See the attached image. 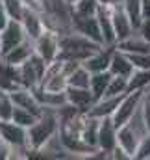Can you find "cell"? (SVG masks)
<instances>
[{"instance_id": "ba28073f", "label": "cell", "mask_w": 150, "mask_h": 160, "mask_svg": "<svg viewBox=\"0 0 150 160\" xmlns=\"http://www.w3.org/2000/svg\"><path fill=\"white\" fill-rule=\"evenodd\" d=\"M26 32L21 24V21L9 19V22L6 24V28L0 32V56H4L6 52H9L13 47H17L19 43L26 39Z\"/></svg>"}, {"instance_id": "4fadbf2b", "label": "cell", "mask_w": 150, "mask_h": 160, "mask_svg": "<svg viewBox=\"0 0 150 160\" xmlns=\"http://www.w3.org/2000/svg\"><path fill=\"white\" fill-rule=\"evenodd\" d=\"M113 50H115V45L102 47L100 50H96L95 54H91L89 58H85V60L82 62V65H83V67H85L89 73H100V71H108Z\"/></svg>"}, {"instance_id": "f546056e", "label": "cell", "mask_w": 150, "mask_h": 160, "mask_svg": "<svg viewBox=\"0 0 150 160\" xmlns=\"http://www.w3.org/2000/svg\"><path fill=\"white\" fill-rule=\"evenodd\" d=\"M0 2H2L4 9L7 11L9 19L21 21V17H22V11H24V8H26L22 0H0Z\"/></svg>"}, {"instance_id": "3957f363", "label": "cell", "mask_w": 150, "mask_h": 160, "mask_svg": "<svg viewBox=\"0 0 150 160\" xmlns=\"http://www.w3.org/2000/svg\"><path fill=\"white\" fill-rule=\"evenodd\" d=\"M0 140L11 147V158H30L28 128L15 121H0Z\"/></svg>"}, {"instance_id": "7a4b0ae2", "label": "cell", "mask_w": 150, "mask_h": 160, "mask_svg": "<svg viewBox=\"0 0 150 160\" xmlns=\"http://www.w3.org/2000/svg\"><path fill=\"white\" fill-rule=\"evenodd\" d=\"M58 130H59V119H58L56 110L43 108V114L39 116V119L28 128V145H30L32 155L39 151Z\"/></svg>"}, {"instance_id": "8992f818", "label": "cell", "mask_w": 150, "mask_h": 160, "mask_svg": "<svg viewBox=\"0 0 150 160\" xmlns=\"http://www.w3.org/2000/svg\"><path fill=\"white\" fill-rule=\"evenodd\" d=\"M35 54H39L46 63L59 56V34L52 28H45V32L34 41Z\"/></svg>"}, {"instance_id": "4316f807", "label": "cell", "mask_w": 150, "mask_h": 160, "mask_svg": "<svg viewBox=\"0 0 150 160\" xmlns=\"http://www.w3.org/2000/svg\"><path fill=\"white\" fill-rule=\"evenodd\" d=\"M37 119H39V116H34L32 112H28V110H24V108H19V106H15V108H13L11 121H15L17 125H22V127L30 128V127H32Z\"/></svg>"}, {"instance_id": "83f0119b", "label": "cell", "mask_w": 150, "mask_h": 160, "mask_svg": "<svg viewBox=\"0 0 150 160\" xmlns=\"http://www.w3.org/2000/svg\"><path fill=\"white\" fill-rule=\"evenodd\" d=\"M98 6L100 4L96 0H76L73 4V13H76V15H95Z\"/></svg>"}, {"instance_id": "836d02e7", "label": "cell", "mask_w": 150, "mask_h": 160, "mask_svg": "<svg viewBox=\"0 0 150 160\" xmlns=\"http://www.w3.org/2000/svg\"><path fill=\"white\" fill-rule=\"evenodd\" d=\"M141 110H143V116H145V121H147V127L150 130V88L145 89L143 93V99H141Z\"/></svg>"}, {"instance_id": "ac0fdd59", "label": "cell", "mask_w": 150, "mask_h": 160, "mask_svg": "<svg viewBox=\"0 0 150 160\" xmlns=\"http://www.w3.org/2000/svg\"><path fill=\"white\" fill-rule=\"evenodd\" d=\"M122 97H124V93H122V95H115V97H102V99L95 101V104L87 110V114L93 116V118H98V119H102V118H111Z\"/></svg>"}, {"instance_id": "74e56055", "label": "cell", "mask_w": 150, "mask_h": 160, "mask_svg": "<svg viewBox=\"0 0 150 160\" xmlns=\"http://www.w3.org/2000/svg\"><path fill=\"white\" fill-rule=\"evenodd\" d=\"M9 22V15H7V11L4 9V6H2V2H0V32L6 28V24Z\"/></svg>"}, {"instance_id": "8d00e7d4", "label": "cell", "mask_w": 150, "mask_h": 160, "mask_svg": "<svg viewBox=\"0 0 150 160\" xmlns=\"http://www.w3.org/2000/svg\"><path fill=\"white\" fill-rule=\"evenodd\" d=\"M11 158V147L0 140V160H9Z\"/></svg>"}, {"instance_id": "7c38bea8", "label": "cell", "mask_w": 150, "mask_h": 160, "mask_svg": "<svg viewBox=\"0 0 150 160\" xmlns=\"http://www.w3.org/2000/svg\"><path fill=\"white\" fill-rule=\"evenodd\" d=\"M21 24H22L26 36H28L32 41L37 39L39 36L45 32V28H46V24H45L41 13L35 11V9H30V8H24L22 17H21Z\"/></svg>"}, {"instance_id": "f1b7e54d", "label": "cell", "mask_w": 150, "mask_h": 160, "mask_svg": "<svg viewBox=\"0 0 150 160\" xmlns=\"http://www.w3.org/2000/svg\"><path fill=\"white\" fill-rule=\"evenodd\" d=\"M13 101H11V95L7 91H2L0 89V121H9L11 119V114H13Z\"/></svg>"}, {"instance_id": "30bf717a", "label": "cell", "mask_w": 150, "mask_h": 160, "mask_svg": "<svg viewBox=\"0 0 150 160\" xmlns=\"http://www.w3.org/2000/svg\"><path fill=\"white\" fill-rule=\"evenodd\" d=\"M111 22H113V30H115V38H117V41L124 39V38H128L130 34L135 32L120 2H117V4L111 6Z\"/></svg>"}, {"instance_id": "52a82bcc", "label": "cell", "mask_w": 150, "mask_h": 160, "mask_svg": "<svg viewBox=\"0 0 150 160\" xmlns=\"http://www.w3.org/2000/svg\"><path fill=\"white\" fill-rule=\"evenodd\" d=\"M71 30L89 38L95 43L104 45L100 28H98V21H96L95 15H76V13H73V17H71Z\"/></svg>"}, {"instance_id": "d590c367", "label": "cell", "mask_w": 150, "mask_h": 160, "mask_svg": "<svg viewBox=\"0 0 150 160\" xmlns=\"http://www.w3.org/2000/svg\"><path fill=\"white\" fill-rule=\"evenodd\" d=\"M137 32H139V34H141V36L150 43V19H143V22L139 24Z\"/></svg>"}, {"instance_id": "d6986e66", "label": "cell", "mask_w": 150, "mask_h": 160, "mask_svg": "<svg viewBox=\"0 0 150 160\" xmlns=\"http://www.w3.org/2000/svg\"><path fill=\"white\" fill-rule=\"evenodd\" d=\"M108 71H110L111 75L128 78V77L134 73V63L130 62V58H128L126 52H122V50H119V48L115 47V50H113V54H111V60H110Z\"/></svg>"}, {"instance_id": "6da1fadb", "label": "cell", "mask_w": 150, "mask_h": 160, "mask_svg": "<svg viewBox=\"0 0 150 160\" xmlns=\"http://www.w3.org/2000/svg\"><path fill=\"white\" fill-rule=\"evenodd\" d=\"M104 45L95 43L89 38L74 32V30H67V32L59 34V58L76 60V62L82 63L85 58H89L91 54H95Z\"/></svg>"}, {"instance_id": "d4e9b609", "label": "cell", "mask_w": 150, "mask_h": 160, "mask_svg": "<svg viewBox=\"0 0 150 160\" xmlns=\"http://www.w3.org/2000/svg\"><path fill=\"white\" fill-rule=\"evenodd\" d=\"M147 88H150V69H134V73L128 77V91Z\"/></svg>"}, {"instance_id": "1f68e13d", "label": "cell", "mask_w": 150, "mask_h": 160, "mask_svg": "<svg viewBox=\"0 0 150 160\" xmlns=\"http://www.w3.org/2000/svg\"><path fill=\"white\" fill-rule=\"evenodd\" d=\"M128 58L134 63V69H150V52H134L128 54Z\"/></svg>"}, {"instance_id": "e575fe53", "label": "cell", "mask_w": 150, "mask_h": 160, "mask_svg": "<svg viewBox=\"0 0 150 160\" xmlns=\"http://www.w3.org/2000/svg\"><path fill=\"white\" fill-rule=\"evenodd\" d=\"M110 158H111V160H132V158H130V155H128V153L119 145V143L113 147V151L110 153Z\"/></svg>"}, {"instance_id": "e0dca14e", "label": "cell", "mask_w": 150, "mask_h": 160, "mask_svg": "<svg viewBox=\"0 0 150 160\" xmlns=\"http://www.w3.org/2000/svg\"><path fill=\"white\" fill-rule=\"evenodd\" d=\"M34 52H35L34 41L30 39V38H26L22 43H19L17 47H13L9 52H6V54L2 56V60L7 62V63H11V65H21V63H24Z\"/></svg>"}, {"instance_id": "5b68a950", "label": "cell", "mask_w": 150, "mask_h": 160, "mask_svg": "<svg viewBox=\"0 0 150 160\" xmlns=\"http://www.w3.org/2000/svg\"><path fill=\"white\" fill-rule=\"evenodd\" d=\"M143 93H145V89H132V91H126V93H124V97L120 99L117 110L113 112V116H111V121L117 128L122 127L124 123H128V119L134 116V112H135L137 106L141 104Z\"/></svg>"}, {"instance_id": "cb8c5ba5", "label": "cell", "mask_w": 150, "mask_h": 160, "mask_svg": "<svg viewBox=\"0 0 150 160\" xmlns=\"http://www.w3.org/2000/svg\"><path fill=\"white\" fill-rule=\"evenodd\" d=\"M89 80H91V73L82 63H78L74 69L69 73V77H67V86H73V88H89Z\"/></svg>"}, {"instance_id": "60d3db41", "label": "cell", "mask_w": 150, "mask_h": 160, "mask_svg": "<svg viewBox=\"0 0 150 160\" xmlns=\"http://www.w3.org/2000/svg\"><path fill=\"white\" fill-rule=\"evenodd\" d=\"M0 62H2V56H0Z\"/></svg>"}, {"instance_id": "277c9868", "label": "cell", "mask_w": 150, "mask_h": 160, "mask_svg": "<svg viewBox=\"0 0 150 160\" xmlns=\"http://www.w3.org/2000/svg\"><path fill=\"white\" fill-rule=\"evenodd\" d=\"M45 69H46V62L39 54H35V52L24 63L17 65V73H19V80H21L22 88H28V89L37 88L39 84H41Z\"/></svg>"}, {"instance_id": "484cf974", "label": "cell", "mask_w": 150, "mask_h": 160, "mask_svg": "<svg viewBox=\"0 0 150 160\" xmlns=\"http://www.w3.org/2000/svg\"><path fill=\"white\" fill-rule=\"evenodd\" d=\"M126 91H128V78L113 75L111 80H110V84H108V88H106V93H104V97H115V95H122V93H126Z\"/></svg>"}, {"instance_id": "2e32d148", "label": "cell", "mask_w": 150, "mask_h": 160, "mask_svg": "<svg viewBox=\"0 0 150 160\" xmlns=\"http://www.w3.org/2000/svg\"><path fill=\"white\" fill-rule=\"evenodd\" d=\"M32 93L35 95V99L39 101V104H41L43 108H52V110H56V108H59L61 104L67 102L65 91H50V89H45V88L37 86V88L32 89Z\"/></svg>"}, {"instance_id": "44dd1931", "label": "cell", "mask_w": 150, "mask_h": 160, "mask_svg": "<svg viewBox=\"0 0 150 160\" xmlns=\"http://www.w3.org/2000/svg\"><path fill=\"white\" fill-rule=\"evenodd\" d=\"M115 47H117L119 50L126 52V54H134V52H150V43L145 39L137 30H135L134 34H130L128 38L117 41Z\"/></svg>"}, {"instance_id": "603a6c76", "label": "cell", "mask_w": 150, "mask_h": 160, "mask_svg": "<svg viewBox=\"0 0 150 160\" xmlns=\"http://www.w3.org/2000/svg\"><path fill=\"white\" fill-rule=\"evenodd\" d=\"M134 30L139 28V24L143 22V0H120Z\"/></svg>"}, {"instance_id": "d6a6232c", "label": "cell", "mask_w": 150, "mask_h": 160, "mask_svg": "<svg viewBox=\"0 0 150 160\" xmlns=\"http://www.w3.org/2000/svg\"><path fill=\"white\" fill-rule=\"evenodd\" d=\"M134 160H150V132L145 134L137 145V151H135V157Z\"/></svg>"}, {"instance_id": "5bb4252c", "label": "cell", "mask_w": 150, "mask_h": 160, "mask_svg": "<svg viewBox=\"0 0 150 160\" xmlns=\"http://www.w3.org/2000/svg\"><path fill=\"white\" fill-rule=\"evenodd\" d=\"M9 95H11V101H13L15 106L24 108V110L32 112L34 116H41V114H43V106L39 104V101L35 99V95L32 93V89H28V88H19V89L11 91Z\"/></svg>"}, {"instance_id": "9a60e30c", "label": "cell", "mask_w": 150, "mask_h": 160, "mask_svg": "<svg viewBox=\"0 0 150 160\" xmlns=\"http://www.w3.org/2000/svg\"><path fill=\"white\" fill-rule=\"evenodd\" d=\"M65 95H67V102H71L73 106H76L82 112H87L95 104V97H93V93H91L89 88H73V86H67Z\"/></svg>"}, {"instance_id": "9c48e42d", "label": "cell", "mask_w": 150, "mask_h": 160, "mask_svg": "<svg viewBox=\"0 0 150 160\" xmlns=\"http://www.w3.org/2000/svg\"><path fill=\"white\" fill-rule=\"evenodd\" d=\"M117 145V127L113 125L111 118H102L98 123V134H96V149L108 153L113 151V147Z\"/></svg>"}, {"instance_id": "8fae6325", "label": "cell", "mask_w": 150, "mask_h": 160, "mask_svg": "<svg viewBox=\"0 0 150 160\" xmlns=\"http://www.w3.org/2000/svg\"><path fill=\"white\" fill-rule=\"evenodd\" d=\"M95 17L98 21V28H100V34H102L104 47L117 45V38H115V30H113V22H111V6H102L100 4Z\"/></svg>"}, {"instance_id": "f35d334b", "label": "cell", "mask_w": 150, "mask_h": 160, "mask_svg": "<svg viewBox=\"0 0 150 160\" xmlns=\"http://www.w3.org/2000/svg\"><path fill=\"white\" fill-rule=\"evenodd\" d=\"M143 19H150V0H143Z\"/></svg>"}, {"instance_id": "7402d4cb", "label": "cell", "mask_w": 150, "mask_h": 160, "mask_svg": "<svg viewBox=\"0 0 150 160\" xmlns=\"http://www.w3.org/2000/svg\"><path fill=\"white\" fill-rule=\"evenodd\" d=\"M111 73L110 71H100V73H91V80H89V89L95 97V101L102 99L106 93V88L111 80Z\"/></svg>"}, {"instance_id": "ffe728a7", "label": "cell", "mask_w": 150, "mask_h": 160, "mask_svg": "<svg viewBox=\"0 0 150 160\" xmlns=\"http://www.w3.org/2000/svg\"><path fill=\"white\" fill-rule=\"evenodd\" d=\"M139 142H141V138L124 123L122 127H119L117 128V143L130 155V158L134 160L135 157V151H137V145H139Z\"/></svg>"}, {"instance_id": "ab89813d", "label": "cell", "mask_w": 150, "mask_h": 160, "mask_svg": "<svg viewBox=\"0 0 150 160\" xmlns=\"http://www.w3.org/2000/svg\"><path fill=\"white\" fill-rule=\"evenodd\" d=\"M98 4H102V6H113V4H117V2H120V0H96Z\"/></svg>"}, {"instance_id": "4dcf8cb0", "label": "cell", "mask_w": 150, "mask_h": 160, "mask_svg": "<svg viewBox=\"0 0 150 160\" xmlns=\"http://www.w3.org/2000/svg\"><path fill=\"white\" fill-rule=\"evenodd\" d=\"M41 88L50 89V91H65V89H67V75L59 73V75H56V77H52V78L45 80V82L41 84Z\"/></svg>"}]
</instances>
